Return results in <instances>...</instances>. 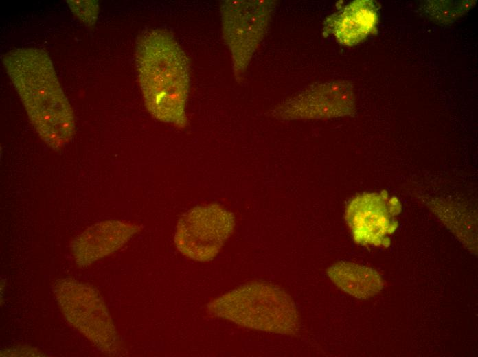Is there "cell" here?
Returning <instances> with one entry per match:
<instances>
[{
    "label": "cell",
    "mask_w": 478,
    "mask_h": 357,
    "mask_svg": "<svg viewBox=\"0 0 478 357\" xmlns=\"http://www.w3.org/2000/svg\"><path fill=\"white\" fill-rule=\"evenodd\" d=\"M3 65L41 138L58 150L75 133L73 111L49 56L35 48L7 53Z\"/></svg>",
    "instance_id": "1"
},
{
    "label": "cell",
    "mask_w": 478,
    "mask_h": 357,
    "mask_svg": "<svg viewBox=\"0 0 478 357\" xmlns=\"http://www.w3.org/2000/svg\"><path fill=\"white\" fill-rule=\"evenodd\" d=\"M146 108L156 119L183 128L190 87L188 60L173 36L156 29L143 34L135 54Z\"/></svg>",
    "instance_id": "2"
},
{
    "label": "cell",
    "mask_w": 478,
    "mask_h": 357,
    "mask_svg": "<svg viewBox=\"0 0 478 357\" xmlns=\"http://www.w3.org/2000/svg\"><path fill=\"white\" fill-rule=\"evenodd\" d=\"M208 313L240 326L262 332L291 335L299 326L293 299L277 286L252 282L215 298Z\"/></svg>",
    "instance_id": "3"
},
{
    "label": "cell",
    "mask_w": 478,
    "mask_h": 357,
    "mask_svg": "<svg viewBox=\"0 0 478 357\" xmlns=\"http://www.w3.org/2000/svg\"><path fill=\"white\" fill-rule=\"evenodd\" d=\"M52 291L67 320L100 351L120 353V341L105 302L98 290L72 278L56 280Z\"/></svg>",
    "instance_id": "4"
},
{
    "label": "cell",
    "mask_w": 478,
    "mask_h": 357,
    "mask_svg": "<svg viewBox=\"0 0 478 357\" xmlns=\"http://www.w3.org/2000/svg\"><path fill=\"white\" fill-rule=\"evenodd\" d=\"M234 214L216 203L195 207L182 215L174 232L177 249L198 262L214 259L231 235Z\"/></svg>",
    "instance_id": "5"
},
{
    "label": "cell",
    "mask_w": 478,
    "mask_h": 357,
    "mask_svg": "<svg viewBox=\"0 0 478 357\" xmlns=\"http://www.w3.org/2000/svg\"><path fill=\"white\" fill-rule=\"evenodd\" d=\"M274 3L267 1H225L220 13L224 39L231 54L236 78L242 75L269 25Z\"/></svg>",
    "instance_id": "6"
},
{
    "label": "cell",
    "mask_w": 478,
    "mask_h": 357,
    "mask_svg": "<svg viewBox=\"0 0 478 357\" xmlns=\"http://www.w3.org/2000/svg\"><path fill=\"white\" fill-rule=\"evenodd\" d=\"M354 98L350 85L331 82L309 86L277 105L273 116L281 119H328L352 113Z\"/></svg>",
    "instance_id": "7"
},
{
    "label": "cell",
    "mask_w": 478,
    "mask_h": 357,
    "mask_svg": "<svg viewBox=\"0 0 478 357\" xmlns=\"http://www.w3.org/2000/svg\"><path fill=\"white\" fill-rule=\"evenodd\" d=\"M141 229L135 223L115 220L88 227L71 242L76 263L80 268L89 266L120 249Z\"/></svg>",
    "instance_id": "8"
},
{
    "label": "cell",
    "mask_w": 478,
    "mask_h": 357,
    "mask_svg": "<svg viewBox=\"0 0 478 357\" xmlns=\"http://www.w3.org/2000/svg\"><path fill=\"white\" fill-rule=\"evenodd\" d=\"M345 219L354 241L363 245L378 244L390 229L386 207L376 194L354 197L347 206Z\"/></svg>",
    "instance_id": "9"
},
{
    "label": "cell",
    "mask_w": 478,
    "mask_h": 357,
    "mask_svg": "<svg viewBox=\"0 0 478 357\" xmlns=\"http://www.w3.org/2000/svg\"><path fill=\"white\" fill-rule=\"evenodd\" d=\"M376 21V12L372 2L356 1L328 19L324 30L333 34L340 43L353 45L374 30Z\"/></svg>",
    "instance_id": "10"
},
{
    "label": "cell",
    "mask_w": 478,
    "mask_h": 357,
    "mask_svg": "<svg viewBox=\"0 0 478 357\" xmlns=\"http://www.w3.org/2000/svg\"><path fill=\"white\" fill-rule=\"evenodd\" d=\"M328 274L335 285L357 298L369 297L382 288V280L376 271L356 264L338 262L328 268Z\"/></svg>",
    "instance_id": "11"
},
{
    "label": "cell",
    "mask_w": 478,
    "mask_h": 357,
    "mask_svg": "<svg viewBox=\"0 0 478 357\" xmlns=\"http://www.w3.org/2000/svg\"><path fill=\"white\" fill-rule=\"evenodd\" d=\"M68 3L75 14L84 22H91L97 16L98 6L95 1H87L86 9L85 1H69Z\"/></svg>",
    "instance_id": "12"
},
{
    "label": "cell",
    "mask_w": 478,
    "mask_h": 357,
    "mask_svg": "<svg viewBox=\"0 0 478 357\" xmlns=\"http://www.w3.org/2000/svg\"><path fill=\"white\" fill-rule=\"evenodd\" d=\"M1 356H43V354L38 351L37 349L26 347H17L10 348L9 349H5L1 352Z\"/></svg>",
    "instance_id": "13"
}]
</instances>
